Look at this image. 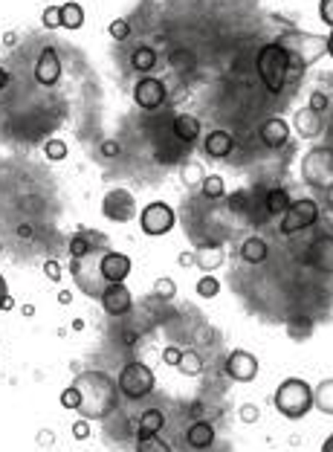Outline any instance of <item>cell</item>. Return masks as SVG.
<instances>
[{
  "instance_id": "cell-36",
  "label": "cell",
  "mask_w": 333,
  "mask_h": 452,
  "mask_svg": "<svg viewBox=\"0 0 333 452\" xmlns=\"http://www.w3.org/2000/svg\"><path fill=\"white\" fill-rule=\"evenodd\" d=\"M250 195L247 192H235V195H229V212H235V215H244L247 209H250Z\"/></svg>"
},
{
  "instance_id": "cell-11",
  "label": "cell",
  "mask_w": 333,
  "mask_h": 452,
  "mask_svg": "<svg viewBox=\"0 0 333 452\" xmlns=\"http://www.w3.org/2000/svg\"><path fill=\"white\" fill-rule=\"evenodd\" d=\"M226 374L235 380V383H252L258 377V359L255 354L238 348L226 357Z\"/></svg>"
},
{
  "instance_id": "cell-27",
  "label": "cell",
  "mask_w": 333,
  "mask_h": 452,
  "mask_svg": "<svg viewBox=\"0 0 333 452\" xmlns=\"http://www.w3.org/2000/svg\"><path fill=\"white\" fill-rule=\"evenodd\" d=\"M200 192L206 200H221L226 195V183H223V177L221 174H206L203 177V183H200Z\"/></svg>"
},
{
  "instance_id": "cell-6",
  "label": "cell",
  "mask_w": 333,
  "mask_h": 452,
  "mask_svg": "<svg viewBox=\"0 0 333 452\" xmlns=\"http://www.w3.org/2000/svg\"><path fill=\"white\" fill-rule=\"evenodd\" d=\"M116 386H119V395L128 398V400H142L148 398L151 391L157 386V377L145 363H128L122 369V374L116 377Z\"/></svg>"
},
{
  "instance_id": "cell-51",
  "label": "cell",
  "mask_w": 333,
  "mask_h": 452,
  "mask_svg": "<svg viewBox=\"0 0 333 452\" xmlns=\"http://www.w3.org/2000/svg\"><path fill=\"white\" fill-rule=\"evenodd\" d=\"M322 452H333V435H330V438H325V444H322Z\"/></svg>"
},
{
  "instance_id": "cell-46",
  "label": "cell",
  "mask_w": 333,
  "mask_h": 452,
  "mask_svg": "<svg viewBox=\"0 0 333 452\" xmlns=\"http://www.w3.org/2000/svg\"><path fill=\"white\" fill-rule=\"evenodd\" d=\"M102 154H105V157H116V154H119V145H116V142H105V145H102Z\"/></svg>"
},
{
  "instance_id": "cell-40",
  "label": "cell",
  "mask_w": 333,
  "mask_h": 452,
  "mask_svg": "<svg viewBox=\"0 0 333 452\" xmlns=\"http://www.w3.org/2000/svg\"><path fill=\"white\" fill-rule=\"evenodd\" d=\"M238 417L244 420V424H255V420H258V406H252V403H244V406L238 409Z\"/></svg>"
},
{
  "instance_id": "cell-49",
  "label": "cell",
  "mask_w": 333,
  "mask_h": 452,
  "mask_svg": "<svg viewBox=\"0 0 333 452\" xmlns=\"http://www.w3.org/2000/svg\"><path fill=\"white\" fill-rule=\"evenodd\" d=\"M18 235H21V238H33V226H29V224H23V226L18 229Z\"/></svg>"
},
{
  "instance_id": "cell-26",
  "label": "cell",
  "mask_w": 333,
  "mask_h": 452,
  "mask_svg": "<svg viewBox=\"0 0 333 452\" xmlns=\"http://www.w3.org/2000/svg\"><path fill=\"white\" fill-rule=\"evenodd\" d=\"M131 64H134V70H139V73L154 70V67H157V52H154V47H136L134 55H131Z\"/></svg>"
},
{
  "instance_id": "cell-37",
  "label": "cell",
  "mask_w": 333,
  "mask_h": 452,
  "mask_svg": "<svg viewBox=\"0 0 333 452\" xmlns=\"http://www.w3.org/2000/svg\"><path fill=\"white\" fill-rule=\"evenodd\" d=\"M78 403H81V395H78V388H76V386H70V388H64V391H62V406H64V409L76 412V409H78Z\"/></svg>"
},
{
  "instance_id": "cell-2",
  "label": "cell",
  "mask_w": 333,
  "mask_h": 452,
  "mask_svg": "<svg viewBox=\"0 0 333 452\" xmlns=\"http://www.w3.org/2000/svg\"><path fill=\"white\" fill-rule=\"evenodd\" d=\"M276 44L290 55V76H298L301 70L313 67L327 52V35L301 33V29H290V33H284Z\"/></svg>"
},
{
  "instance_id": "cell-41",
  "label": "cell",
  "mask_w": 333,
  "mask_h": 452,
  "mask_svg": "<svg viewBox=\"0 0 333 452\" xmlns=\"http://www.w3.org/2000/svg\"><path fill=\"white\" fill-rule=\"evenodd\" d=\"M319 18L333 29V0H319Z\"/></svg>"
},
{
  "instance_id": "cell-12",
  "label": "cell",
  "mask_w": 333,
  "mask_h": 452,
  "mask_svg": "<svg viewBox=\"0 0 333 452\" xmlns=\"http://www.w3.org/2000/svg\"><path fill=\"white\" fill-rule=\"evenodd\" d=\"M99 299H102L105 313H107V316H113V319L128 316V313H131V308H134V296H131V290H128L125 284H107V287H105V293H102Z\"/></svg>"
},
{
  "instance_id": "cell-50",
  "label": "cell",
  "mask_w": 333,
  "mask_h": 452,
  "mask_svg": "<svg viewBox=\"0 0 333 452\" xmlns=\"http://www.w3.org/2000/svg\"><path fill=\"white\" fill-rule=\"evenodd\" d=\"M6 84H9V73H6L4 67H0V90H4Z\"/></svg>"
},
{
  "instance_id": "cell-53",
  "label": "cell",
  "mask_w": 333,
  "mask_h": 452,
  "mask_svg": "<svg viewBox=\"0 0 333 452\" xmlns=\"http://www.w3.org/2000/svg\"><path fill=\"white\" fill-rule=\"evenodd\" d=\"M327 52H330V58H333V29H330V35H327Z\"/></svg>"
},
{
  "instance_id": "cell-28",
  "label": "cell",
  "mask_w": 333,
  "mask_h": 452,
  "mask_svg": "<svg viewBox=\"0 0 333 452\" xmlns=\"http://www.w3.org/2000/svg\"><path fill=\"white\" fill-rule=\"evenodd\" d=\"M180 374H186V377H197L203 371V359L197 351H183L180 354V363H177Z\"/></svg>"
},
{
  "instance_id": "cell-31",
  "label": "cell",
  "mask_w": 333,
  "mask_h": 452,
  "mask_svg": "<svg viewBox=\"0 0 333 452\" xmlns=\"http://www.w3.org/2000/svg\"><path fill=\"white\" fill-rule=\"evenodd\" d=\"M134 452H174V449H171L168 441H163L160 435H151V438H142Z\"/></svg>"
},
{
  "instance_id": "cell-21",
  "label": "cell",
  "mask_w": 333,
  "mask_h": 452,
  "mask_svg": "<svg viewBox=\"0 0 333 452\" xmlns=\"http://www.w3.org/2000/svg\"><path fill=\"white\" fill-rule=\"evenodd\" d=\"M186 444L192 449H209L211 444H215V427H211L209 420H197V424H192L189 432H186Z\"/></svg>"
},
{
  "instance_id": "cell-4",
  "label": "cell",
  "mask_w": 333,
  "mask_h": 452,
  "mask_svg": "<svg viewBox=\"0 0 333 452\" xmlns=\"http://www.w3.org/2000/svg\"><path fill=\"white\" fill-rule=\"evenodd\" d=\"M258 76L269 93H281L290 79V55L272 41L258 52Z\"/></svg>"
},
{
  "instance_id": "cell-10",
  "label": "cell",
  "mask_w": 333,
  "mask_h": 452,
  "mask_svg": "<svg viewBox=\"0 0 333 452\" xmlns=\"http://www.w3.org/2000/svg\"><path fill=\"white\" fill-rule=\"evenodd\" d=\"M165 84L160 79H151V76H142L136 84H134V102L142 108V110H157L163 108L165 102Z\"/></svg>"
},
{
  "instance_id": "cell-17",
  "label": "cell",
  "mask_w": 333,
  "mask_h": 452,
  "mask_svg": "<svg viewBox=\"0 0 333 452\" xmlns=\"http://www.w3.org/2000/svg\"><path fill=\"white\" fill-rule=\"evenodd\" d=\"M232 148H235V137H232L229 131H223V128L211 131V134L206 137V142H203V151H206L209 157H215V160L229 157V154H232Z\"/></svg>"
},
{
  "instance_id": "cell-43",
  "label": "cell",
  "mask_w": 333,
  "mask_h": 452,
  "mask_svg": "<svg viewBox=\"0 0 333 452\" xmlns=\"http://www.w3.org/2000/svg\"><path fill=\"white\" fill-rule=\"evenodd\" d=\"M73 435H76L78 441H87V438H90V427H87V420H84V417L73 424Z\"/></svg>"
},
{
  "instance_id": "cell-18",
  "label": "cell",
  "mask_w": 333,
  "mask_h": 452,
  "mask_svg": "<svg viewBox=\"0 0 333 452\" xmlns=\"http://www.w3.org/2000/svg\"><path fill=\"white\" fill-rule=\"evenodd\" d=\"M287 139H290V125L284 122V119H281V116L267 119L264 128H261V142H264L267 148H281Z\"/></svg>"
},
{
  "instance_id": "cell-44",
  "label": "cell",
  "mask_w": 333,
  "mask_h": 452,
  "mask_svg": "<svg viewBox=\"0 0 333 452\" xmlns=\"http://www.w3.org/2000/svg\"><path fill=\"white\" fill-rule=\"evenodd\" d=\"M180 354H183V351H177V348H165V351H163V359H165L168 366H177V363H180Z\"/></svg>"
},
{
  "instance_id": "cell-35",
  "label": "cell",
  "mask_w": 333,
  "mask_h": 452,
  "mask_svg": "<svg viewBox=\"0 0 333 452\" xmlns=\"http://www.w3.org/2000/svg\"><path fill=\"white\" fill-rule=\"evenodd\" d=\"M203 177H206V171H203V166H200V163H186V166H183V180H186L189 186L203 183Z\"/></svg>"
},
{
  "instance_id": "cell-9",
  "label": "cell",
  "mask_w": 333,
  "mask_h": 452,
  "mask_svg": "<svg viewBox=\"0 0 333 452\" xmlns=\"http://www.w3.org/2000/svg\"><path fill=\"white\" fill-rule=\"evenodd\" d=\"M102 215L113 224H128L136 215V200L128 189H110L102 200Z\"/></svg>"
},
{
  "instance_id": "cell-29",
  "label": "cell",
  "mask_w": 333,
  "mask_h": 452,
  "mask_svg": "<svg viewBox=\"0 0 333 452\" xmlns=\"http://www.w3.org/2000/svg\"><path fill=\"white\" fill-rule=\"evenodd\" d=\"M62 26L64 29H81L84 26V9H81V4H64L62 6Z\"/></svg>"
},
{
  "instance_id": "cell-42",
  "label": "cell",
  "mask_w": 333,
  "mask_h": 452,
  "mask_svg": "<svg viewBox=\"0 0 333 452\" xmlns=\"http://www.w3.org/2000/svg\"><path fill=\"white\" fill-rule=\"evenodd\" d=\"M44 276H47L49 282H58V279H62V264H58L55 258L44 261Z\"/></svg>"
},
{
  "instance_id": "cell-7",
  "label": "cell",
  "mask_w": 333,
  "mask_h": 452,
  "mask_svg": "<svg viewBox=\"0 0 333 452\" xmlns=\"http://www.w3.org/2000/svg\"><path fill=\"white\" fill-rule=\"evenodd\" d=\"M316 221H319V203L310 200V197H301V200H293L290 209L281 215L279 232L281 235H296L301 229H310Z\"/></svg>"
},
{
  "instance_id": "cell-14",
  "label": "cell",
  "mask_w": 333,
  "mask_h": 452,
  "mask_svg": "<svg viewBox=\"0 0 333 452\" xmlns=\"http://www.w3.org/2000/svg\"><path fill=\"white\" fill-rule=\"evenodd\" d=\"M67 250H70L73 258H84V255H90L93 250H107V238H105L102 232H93V229H78V232L70 238Z\"/></svg>"
},
{
  "instance_id": "cell-45",
  "label": "cell",
  "mask_w": 333,
  "mask_h": 452,
  "mask_svg": "<svg viewBox=\"0 0 333 452\" xmlns=\"http://www.w3.org/2000/svg\"><path fill=\"white\" fill-rule=\"evenodd\" d=\"M9 299V284L4 279V273H0V311H4V301Z\"/></svg>"
},
{
  "instance_id": "cell-23",
  "label": "cell",
  "mask_w": 333,
  "mask_h": 452,
  "mask_svg": "<svg viewBox=\"0 0 333 452\" xmlns=\"http://www.w3.org/2000/svg\"><path fill=\"white\" fill-rule=\"evenodd\" d=\"M267 241L261 235H250L244 244H240V258H244L247 264H261L267 258Z\"/></svg>"
},
{
  "instance_id": "cell-30",
  "label": "cell",
  "mask_w": 333,
  "mask_h": 452,
  "mask_svg": "<svg viewBox=\"0 0 333 452\" xmlns=\"http://www.w3.org/2000/svg\"><path fill=\"white\" fill-rule=\"evenodd\" d=\"M194 290H197L200 299H215V296L221 293V282L211 276V273H206V276L197 279V287H194Z\"/></svg>"
},
{
  "instance_id": "cell-33",
  "label": "cell",
  "mask_w": 333,
  "mask_h": 452,
  "mask_svg": "<svg viewBox=\"0 0 333 452\" xmlns=\"http://www.w3.org/2000/svg\"><path fill=\"white\" fill-rule=\"evenodd\" d=\"M107 33H110V38H113V41H125V38L131 35V23H128L125 18H116V21H110Z\"/></svg>"
},
{
  "instance_id": "cell-39",
  "label": "cell",
  "mask_w": 333,
  "mask_h": 452,
  "mask_svg": "<svg viewBox=\"0 0 333 452\" xmlns=\"http://www.w3.org/2000/svg\"><path fill=\"white\" fill-rule=\"evenodd\" d=\"M327 105H330V99L322 93V90H313L308 108H310V110H316V113H322V110H327Z\"/></svg>"
},
{
  "instance_id": "cell-1",
  "label": "cell",
  "mask_w": 333,
  "mask_h": 452,
  "mask_svg": "<svg viewBox=\"0 0 333 452\" xmlns=\"http://www.w3.org/2000/svg\"><path fill=\"white\" fill-rule=\"evenodd\" d=\"M73 386L78 388L81 395V403H78V415L84 420H99V417H107L110 412H116L119 406V386L110 374L105 371H81Z\"/></svg>"
},
{
  "instance_id": "cell-47",
  "label": "cell",
  "mask_w": 333,
  "mask_h": 452,
  "mask_svg": "<svg viewBox=\"0 0 333 452\" xmlns=\"http://www.w3.org/2000/svg\"><path fill=\"white\" fill-rule=\"evenodd\" d=\"M177 264H180V267H192V264H194V253H180Z\"/></svg>"
},
{
  "instance_id": "cell-34",
  "label": "cell",
  "mask_w": 333,
  "mask_h": 452,
  "mask_svg": "<svg viewBox=\"0 0 333 452\" xmlns=\"http://www.w3.org/2000/svg\"><path fill=\"white\" fill-rule=\"evenodd\" d=\"M154 296H157V299L171 301V299L177 296V284H174L171 279H165V276H163V279H157V282H154Z\"/></svg>"
},
{
  "instance_id": "cell-5",
  "label": "cell",
  "mask_w": 333,
  "mask_h": 452,
  "mask_svg": "<svg viewBox=\"0 0 333 452\" xmlns=\"http://www.w3.org/2000/svg\"><path fill=\"white\" fill-rule=\"evenodd\" d=\"M301 180L313 189H330L333 186V148L319 145L308 151L301 160Z\"/></svg>"
},
{
  "instance_id": "cell-24",
  "label": "cell",
  "mask_w": 333,
  "mask_h": 452,
  "mask_svg": "<svg viewBox=\"0 0 333 452\" xmlns=\"http://www.w3.org/2000/svg\"><path fill=\"white\" fill-rule=\"evenodd\" d=\"M264 203H267V215H284L287 209H290V192L287 189H272V192H267V197H264Z\"/></svg>"
},
{
  "instance_id": "cell-3",
  "label": "cell",
  "mask_w": 333,
  "mask_h": 452,
  "mask_svg": "<svg viewBox=\"0 0 333 452\" xmlns=\"http://www.w3.org/2000/svg\"><path fill=\"white\" fill-rule=\"evenodd\" d=\"M272 403H276V409L287 420H301L313 409V388L308 386V380H301V377H287L276 388V398H272Z\"/></svg>"
},
{
  "instance_id": "cell-22",
  "label": "cell",
  "mask_w": 333,
  "mask_h": 452,
  "mask_svg": "<svg viewBox=\"0 0 333 452\" xmlns=\"http://www.w3.org/2000/svg\"><path fill=\"white\" fill-rule=\"evenodd\" d=\"M165 427V415L160 409H148L142 417H139V429H136V438H151V435H160V429Z\"/></svg>"
},
{
  "instance_id": "cell-32",
  "label": "cell",
  "mask_w": 333,
  "mask_h": 452,
  "mask_svg": "<svg viewBox=\"0 0 333 452\" xmlns=\"http://www.w3.org/2000/svg\"><path fill=\"white\" fill-rule=\"evenodd\" d=\"M44 154L49 157V160H64L67 157V142L64 139H47V145H44Z\"/></svg>"
},
{
  "instance_id": "cell-15",
  "label": "cell",
  "mask_w": 333,
  "mask_h": 452,
  "mask_svg": "<svg viewBox=\"0 0 333 452\" xmlns=\"http://www.w3.org/2000/svg\"><path fill=\"white\" fill-rule=\"evenodd\" d=\"M58 79H62V58L52 47L41 50L38 55V64H35V81L44 84V87H52Z\"/></svg>"
},
{
  "instance_id": "cell-8",
  "label": "cell",
  "mask_w": 333,
  "mask_h": 452,
  "mask_svg": "<svg viewBox=\"0 0 333 452\" xmlns=\"http://www.w3.org/2000/svg\"><path fill=\"white\" fill-rule=\"evenodd\" d=\"M177 224V215H174V209L165 203V200H154V203H148L142 212H139V229L151 238H160V235H168Z\"/></svg>"
},
{
  "instance_id": "cell-20",
  "label": "cell",
  "mask_w": 333,
  "mask_h": 452,
  "mask_svg": "<svg viewBox=\"0 0 333 452\" xmlns=\"http://www.w3.org/2000/svg\"><path fill=\"white\" fill-rule=\"evenodd\" d=\"M223 261H226V253H223L221 244H203V247L194 253V264L203 270V273H211V270H218Z\"/></svg>"
},
{
  "instance_id": "cell-25",
  "label": "cell",
  "mask_w": 333,
  "mask_h": 452,
  "mask_svg": "<svg viewBox=\"0 0 333 452\" xmlns=\"http://www.w3.org/2000/svg\"><path fill=\"white\" fill-rule=\"evenodd\" d=\"M313 406L325 415H333V380H322L313 388Z\"/></svg>"
},
{
  "instance_id": "cell-38",
  "label": "cell",
  "mask_w": 333,
  "mask_h": 452,
  "mask_svg": "<svg viewBox=\"0 0 333 452\" xmlns=\"http://www.w3.org/2000/svg\"><path fill=\"white\" fill-rule=\"evenodd\" d=\"M44 26L47 29H58V26H62V6H47L44 9Z\"/></svg>"
},
{
  "instance_id": "cell-16",
  "label": "cell",
  "mask_w": 333,
  "mask_h": 452,
  "mask_svg": "<svg viewBox=\"0 0 333 452\" xmlns=\"http://www.w3.org/2000/svg\"><path fill=\"white\" fill-rule=\"evenodd\" d=\"M293 128H296V134H298L301 139H316V137L322 134V113H316V110H310V108L296 110Z\"/></svg>"
},
{
  "instance_id": "cell-48",
  "label": "cell",
  "mask_w": 333,
  "mask_h": 452,
  "mask_svg": "<svg viewBox=\"0 0 333 452\" xmlns=\"http://www.w3.org/2000/svg\"><path fill=\"white\" fill-rule=\"evenodd\" d=\"M58 301H62V305H70V301H73V293L62 290V293H58Z\"/></svg>"
},
{
  "instance_id": "cell-54",
  "label": "cell",
  "mask_w": 333,
  "mask_h": 452,
  "mask_svg": "<svg viewBox=\"0 0 333 452\" xmlns=\"http://www.w3.org/2000/svg\"><path fill=\"white\" fill-rule=\"evenodd\" d=\"M12 308H15V299H12V296H9V299H6V301H4V311H12Z\"/></svg>"
},
{
  "instance_id": "cell-52",
  "label": "cell",
  "mask_w": 333,
  "mask_h": 452,
  "mask_svg": "<svg viewBox=\"0 0 333 452\" xmlns=\"http://www.w3.org/2000/svg\"><path fill=\"white\" fill-rule=\"evenodd\" d=\"M325 195H327V209L333 212V186H330V189H325Z\"/></svg>"
},
{
  "instance_id": "cell-19",
  "label": "cell",
  "mask_w": 333,
  "mask_h": 452,
  "mask_svg": "<svg viewBox=\"0 0 333 452\" xmlns=\"http://www.w3.org/2000/svg\"><path fill=\"white\" fill-rule=\"evenodd\" d=\"M171 131H174V137H177L180 142L194 145V142H197V137H200V119H197V116H192V113H180V116H174Z\"/></svg>"
},
{
  "instance_id": "cell-13",
  "label": "cell",
  "mask_w": 333,
  "mask_h": 452,
  "mask_svg": "<svg viewBox=\"0 0 333 452\" xmlns=\"http://www.w3.org/2000/svg\"><path fill=\"white\" fill-rule=\"evenodd\" d=\"M99 267H102V279H105L107 284H125V279L131 276V267H134V264H131V258H128L125 253L105 250Z\"/></svg>"
}]
</instances>
